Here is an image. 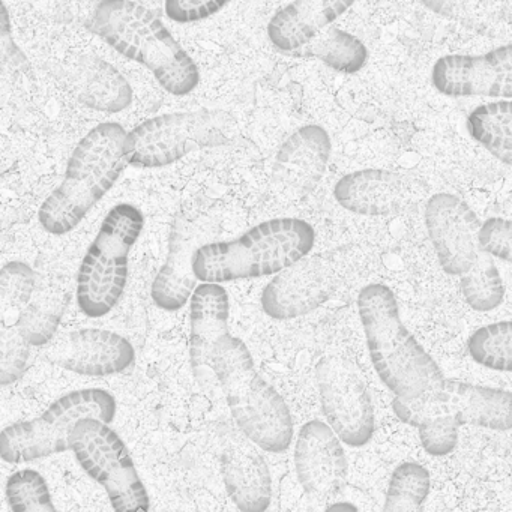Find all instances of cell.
Wrapping results in <instances>:
<instances>
[{"label":"cell","mask_w":512,"mask_h":512,"mask_svg":"<svg viewBox=\"0 0 512 512\" xmlns=\"http://www.w3.org/2000/svg\"><path fill=\"white\" fill-rule=\"evenodd\" d=\"M427 196V185L406 173L365 169L343 176L334 197L346 211L365 217L403 214Z\"/></svg>","instance_id":"cell-15"},{"label":"cell","mask_w":512,"mask_h":512,"mask_svg":"<svg viewBox=\"0 0 512 512\" xmlns=\"http://www.w3.org/2000/svg\"><path fill=\"white\" fill-rule=\"evenodd\" d=\"M343 508L344 509H352V511H358V506L353 505V503H347V502L332 503V505L328 506L329 511H331V509H343Z\"/></svg>","instance_id":"cell-38"},{"label":"cell","mask_w":512,"mask_h":512,"mask_svg":"<svg viewBox=\"0 0 512 512\" xmlns=\"http://www.w3.org/2000/svg\"><path fill=\"white\" fill-rule=\"evenodd\" d=\"M430 487L427 467L418 461H401L389 478L383 511H419L430 494Z\"/></svg>","instance_id":"cell-28"},{"label":"cell","mask_w":512,"mask_h":512,"mask_svg":"<svg viewBox=\"0 0 512 512\" xmlns=\"http://www.w3.org/2000/svg\"><path fill=\"white\" fill-rule=\"evenodd\" d=\"M464 301L479 313L496 310L505 298V286L496 263L484 251H479L469 271L460 275Z\"/></svg>","instance_id":"cell-27"},{"label":"cell","mask_w":512,"mask_h":512,"mask_svg":"<svg viewBox=\"0 0 512 512\" xmlns=\"http://www.w3.org/2000/svg\"><path fill=\"white\" fill-rule=\"evenodd\" d=\"M470 137L494 158L511 166L512 104L511 100L493 101L476 107L467 116Z\"/></svg>","instance_id":"cell-26"},{"label":"cell","mask_w":512,"mask_h":512,"mask_svg":"<svg viewBox=\"0 0 512 512\" xmlns=\"http://www.w3.org/2000/svg\"><path fill=\"white\" fill-rule=\"evenodd\" d=\"M217 233V224L206 215L179 212L169 233L166 262L155 275L151 287L154 304L160 310L179 311L190 301L199 281L194 277L191 262L200 245Z\"/></svg>","instance_id":"cell-14"},{"label":"cell","mask_w":512,"mask_h":512,"mask_svg":"<svg viewBox=\"0 0 512 512\" xmlns=\"http://www.w3.org/2000/svg\"><path fill=\"white\" fill-rule=\"evenodd\" d=\"M296 476L308 496L334 499L347 481V457L343 442L319 419L305 422L296 437Z\"/></svg>","instance_id":"cell-19"},{"label":"cell","mask_w":512,"mask_h":512,"mask_svg":"<svg viewBox=\"0 0 512 512\" xmlns=\"http://www.w3.org/2000/svg\"><path fill=\"white\" fill-rule=\"evenodd\" d=\"M190 359L194 377L205 385L212 374V353L229 332V293L218 283L197 284L190 298Z\"/></svg>","instance_id":"cell-20"},{"label":"cell","mask_w":512,"mask_h":512,"mask_svg":"<svg viewBox=\"0 0 512 512\" xmlns=\"http://www.w3.org/2000/svg\"><path fill=\"white\" fill-rule=\"evenodd\" d=\"M44 358L55 367L80 376L109 377L136 364V349L118 332L83 328L53 338Z\"/></svg>","instance_id":"cell-16"},{"label":"cell","mask_w":512,"mask_h":512,"mask_svg":"<svg viewBox=\"0 0 512 512\" xmlns=\"http://www.w3.org/2000/svg\"><path fill=\"white\" fill-rule=\"evenodd\" d=\"M436 91L449 98H503L512 95V49L502 46L484 55H448L431 71Z\"/></svg>","instance_id":"cell-18"},{"label":"cell","mask_w":512,"mask_h":512,"mask_svg":"<svg viewBox=\"0 0 512 512\" xmlns=\"http://www.w3.org/2000/svg\"><path fill=\"white\" fill-rule=\"evenodd\" d=\"M479 220L464 200L449 193L431 196L425 227L440 268L449 275L469 271L479 254Z\"/></svg>","instance_id":"cell-17"},{"label":"cell","mask_w":512,"mask_h":512,"mask_svg":"<svg viewBox=\"0 0 512 512\" xmlns=\"http://www.w3.org/2000/svg\"><path fill=\"white\" fill-rule=\"evenodd\" d=\"M356 0H295L278 11L268 25V38L278 52L301 49L314 35L343 16Z\"/></svg>","instance_id":"cell-23"},{"label":"cell","mask_w":512,"mask_h":512,"mask_svg":"<svg viewBox=\"0 0 512 512\" xmlns=\"http://www.w3.org/2000/svg\"><path fill=\"white\" fill-rule=\"evenodd\" d=\"M37 289V275L23 262H10L0 271V314L22 310Z\"/></svg>","instance_id":"cell-33"},{"label":"cell","mask_w":512,"mask_h":512,"mask_svg":"<svg viewBox=\"0 0 512 512\" xmlns=\"http://www.w3.org/2000/svg\"><path fill=\"white\" fill-rule=\"evenodd\" d=\"M470 358L488 370H512V325L509 320L476 329L467 341Z\"/></svg>","instance_id":"cell-29"},{"label":"cell","mask_w":512,"mask_h":512,"mask_svg":"<svg viewBox=\"0 0 512 512\" xmlns=\"http://www.w3.org/2000/svg\"><path fill=\"white\" fill-rule=\"evenodd\" d=\"M355 268L349 247L304 256L266 284L260 307L274 320H292L313 313L337 295Z\"/></svg>","instance_id":"cell-10"},{"label":"cell","mask_w":512,"mask_h":512,"mask_svg":"<svg viewBox=\"0 0 512 512\" xmlns=\"http://www.w3.org/2000/svg\"><path fill=\"white\" fill-rule=\"evenodd\" d=\"M26 74H29L28 58L14 41L10 11L0 0V95L13 91Z\"/></svg>","instance_id":"cell-31"},{"label":"cell","mask_w":512,"mask_h":512,"mask_svg":"<svg viewBox=\"0 0 512 512\" xmlns=\"http://www.w3.org/2000/svg\"><path fill=\"white\" fill-rule=\"evenodd\" d=\"M235 118L224 110L166 113L137 125L125 136L128 166L161 169L200 149L230 142Z\"/></svg>","instance_id":"cell-7"},{"label":"cell","mask_w":512,"mask_h":512,"mask_svg":"<svg viewBox=\"0 0 512 512\" xmlns=\"http://www.w3.org/2000/svg\"><path fill=\"white\" fill-rule=\"evenodd\" d=\"M125 136L122 125L104 122L77 143L64 179L38 212V221L47 233L64 236L73 232L115 187L128 166Z\"/></svg>","instance_id":"cell-3"},{"label":"cell","mask_w":512,"mask_h":512,"mask_svg":"<svg viewBox=\"0 0 512 512\" xmlns=\"http://www.w3.org/2000/svg\"><path fill=\"white\" fill-rule=\"evenodd\" d=\"M118 403L106 389L86 388L56 398L40 416L14 422L0 431V458L20 464L70 451L68 434L80 418H98L112 424Z\"/></svg>","instance_id":"cell-8"},{"label":"cell","mask_w":512,"mask_h":512,"mask_svg":"<svg viewBox=\"0 0 512 512\" xmlns=\"http://www.w3.org/2000/svg\"><path fill=\"white\" fill-rule=\"evenodd\" d=\"M31 359V346L20 335L16 323L0 314V386H10L23 379Z\"/></svg>","instance_id":"cell-32"},{"label":"cell","mask_w":512,"mask_h":512,"mask_svg":"<svg viewBox=\"0 0 512 512\" xmlns=\"http://www.w3.org/2000/svg\"><path fill=\"white\" fill-rule=\"evenodd\" d=\"M331 152V137L320 125H304L290 134L272 164L271 199L281 205H292L314 193L328 169Z\"/></svg>","instance_id":"cell-13"},{"label":"cell","mask_w":512,"mask_h":512,"mask_svg":"<svg viewBox=\"0 0 512 512\" xmlns=\"http://www.w3.org/2000/svg\"><path fill=\"white\" fill-rule=\"evenodd\" d=\"M290 55L319 59L326 67L340 74H356L368 61L365 44L355 35L334 26H326L301 49Z\"/></svg>","instance_id":"cell-25"},{"label":"cell","mask_w":512,"mask_h":512,"mask_svg":"<svg viewBox=\"0 0 512 512\" xmlns=\"http://www.w3.org/2000/svg\"><path fill=\"white\" fill-rule=\"evenodd\" d=\"M316 382L323 415L338 439L352 448L367 445L376 419L356 365L343 355L323 356L316 365Z\"/></svg>","instance_id":"cell-12"},{"label":"cell","mask_w":512,"mask_h":512,"mask_svg":"<svg viewBox=\"0 0 512 512\" xmlns=\"http://www.w3.org/2000/svg\"><path fill=\"white\" fill-rule=\"evenodd\" d=\"M358 313L374 371L395 397H419L443 379L439 365L401 320L391 287L382 283L362 287Z\"/></svg>","instance_id":"cell-2"},{"label":"cell","mask_w":512,"mask_h":512,"mask_svg":"<svg viewBox=\"0 0 512 512\" xmlns=\"http://www.w3.org/2000/svg\"><path fill=\"white\" fill-rule=\"evenodd\" d=\"M64 77L74 97L95 112H124L133 104L128 80L100 56L89 53L68 59Z\"/></svg>","instance_id":"cell-22"},{"label":"cell","mask_w":512,"mask_h":512,"mask_svg":"<svg viewBox=\"0 0 512 512\" xmlns=\"http://www.w3.org/2000/svg\"><path fill=\"white\" fill-rule=\"evenodd\" d=\"M418 428L419 442L427 454L433 457H445L454 451L458 443V427L454 422L443 418L427 419Z\"/></svg>","instance_id":"cell-34"},{"label":"cell","mask_w":512,"mask_h":512,"mask_svg":"<svg viewBox=\"0 0 512 512\" xmlns=\"http://www.w3.org/2000/svg\"><path fill=\"white\" fill-rule=\"evenodd\" d=\"M88 26L116 52L151 71L169 94L184 97L199 86L196 62L149 8L133 0H100Z\"/></svg>","instance_id":"cell-1"},{"label":"cell","mask_w":512,"mask_h":512,"mask_svg":"<svg viewBox=\"0 0 512 512\" xmlns=\"http://www.w3.org/2000/svg\"><path fill=\"white\" fill-rule=\"evenodd\" d=\"M145 229V215L131 203L110 209L77 272L76 299L89 319L107 316L121 302L128 283V263Z\"/></svg>","instance_id":"cell-6"},{"label":"cell","mask_w":512,"mask_h":512,"mask_svg":"<svg viewBox=\"0 0 512 512\" xmlns=\"http://www.w3.org/2000/svg\"><path fill=\"white\" fill-rule=\"evenodd\" d=\"M479 251L488 256L511 262L512 259V224L505 218H488L478 229Z\"/></svg>","instance_id":"cell-35"},{"label":"cell","mask_w":512,"mask_h":512,"mask_svg":"<svg viewBox=\"0 0 512 512\" xmlns=\"http://www.w3.org/2000/svg\"><path fill=\"white\" fill-rule=\"evenodd\" d=\"M233 0H166L164 10L172 22L188 25L220 13Z\"/></svg>","instance_id":"cell-36"},{"label":"cell","mask_w":512,"mask_h":512,"mask_svg":"<svg viewBox=\"0 0 512 512\" xmlns=\"http://www.w3.org/2000/svg\"><path fill=\"white\" fill-rule=\"evenodd\" d=\"M5 496L16 512H56L49 482L35 469L14 472L5 485Z\"/></svg>","instance_id":"cell-30"},{"label":"cell","mask_w":512,"mask_h":512,"mask_svg":"<svg viewBox=\"0 0 512 512\" xmlns=\"http://www.w3.org/2000/svg\"><path fill=\"white\" fill-rule=\"evenodd\" d=\"M512 397L506 389L488 388L443 377L419 397H395L392 410L404 424L416 427L433 418L448 419L458 427L473 425L494 431H508L512 425Z\"/></svg>","instance_id":"cell-11"},{"label":"cell","mask_w":512,"mask_h":512,"mask_svg":"<svg viewBox=\"0 0 512 512\" xmlns=\"http://www.w3.org/2000/svg\"><path fill=\"white\" fill-rule=\"evenodd\" d=\"M211 368L245 439L266 452L287 451L295 434L292 413L280 392L260 376L247 344L227 332L215 346Z\"/></svg>","instance_id":"cell-4"},{"label":"cell","mask_w":512,"mask_h":512,"mask_svg":"<svg viewBox=\"0 0 512 512\" xmlns=\"http://www.w3.org/2000/svg\"><path fill=\"white\" fill-rule=\"evenodd\" d=\"M316 232L299 218H274L251 227L232 241H209L193 254L200 283H230L268 277L311 253Z\"/></svg>","instance_id":"cell-5"},{"label":"cell","mask_w":512,"mask_h":512,"mask_svg":"<svg viewBox=\"0 0 512 512\" xmlns=\"http://www.w3.org/2000/svg\"><path fill=\"white\" fill-rule=\"evenodd\" d=\"M221 475L236 508L263 512L271 505V470L254 443L232 437L221 452Z\"/></svg>","instance_id":"cell-21"},{"label":"cell","mask_w":512,"mask_h":512,"mask_svg":"<svg viewBox=\"0 0 512 512\" xmlns=\"http://www.w3.org/2000/svg\"><path fill=\"white\" fill-rule=\"evenodd\" d=\"M68 446L86 475L104 488L115 511L151 509V499L133 455L109 422L91 416L80 418L68 434Z\"/></svg>","instance_id":"cell-9"},{"label":"cell","mask_w":512,"mask_h":512,"mask_svg":"<svg viewBox=\"0 0 512 512\" xmlns=\"http://www.w3.org/2000/svg\"><path fill=\"white\" fill-rule=\"evenodd\" d=\"M70 299L62 284L47 283L35 289L16 320V328L29 346H47L56 337Z\"/></svg>","instance_id":"cell-24"},{"label":"cell","mask_w":512,"mask_h":512,"mask_svg":"<svg viewBox=\"0 0 512 512\" xmlns=\"http://www.w3.org/2000/svg\"><path fill=\"white\" fill-rule=\"evenodd\" d=\"M422 4L439 16L464 20L470 16L472 0H422Z\"/></svg>","instance_id":"cell-37"}]
</instances>
